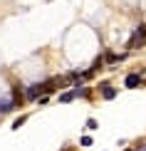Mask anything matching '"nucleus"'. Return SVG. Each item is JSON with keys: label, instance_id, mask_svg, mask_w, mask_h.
<instances>
[{"label": "nucleus", "instance_id": "f257e3e1", "mask_svg": "<svg viewBox=\"0 0 146 151\" xmlns=\"http://www.w3.org/2000/svg\"><path fill=\"white\" fill-rule=\"evenodd\" d=\"M146 42V25H139L134 30V35L129 37V47H141Z\"/></svg>", "mask_w": 146, "mask_h": 151}, {"label": "nucleus", "instance_id": "423d86ee", "mask_svg": "<svg viewBox=\"0 0 146 151\" xmlns=\"http://www.w3.org/2000/svg\"><path fill=\"white\" fill-rule=\"evenodd\" d=\"M79 144H82V146H89L92 139H89V136H82V141H79Z\"/></svg>", "mask_w": 146, "mask_h": 151}, {"label": "nucleus", "instance_id": "0eeeda50", "mask_svg": "<svg viewBox=\"0 0 146 151\" xmlns=\"http://www.w3.org/2000/svg\"><path fill=\"white\" fill-rule=\"evenodd\" d=\"M136 151H146V144H144V146H136Z\"/></svg>", "mask_w": 146, "mask_h": 151}, {"label": "nucleus", "instance_id": "f03ea898", "mask_svg": "<svg viewBox=\"0 0 146 151\" xmlns=\"http://www.w3.org/2000/svg\"><path fill=\"white\" fill-rule=\"evenodd\" d=\"M42 92H47L45 82H42V84H35V87H30V89H25V97H27V99H40V97H42Z\"/></svg>", "mask_w": 146, "mask_h": 151}, {"label": "nucleus", "instance_id": "39448f33", "mask_svg": "<svg viewBox=\"0 0 146 151\" xmlns=\"http://www.w3.org/2000/svg\"><path fill=\"white\" fill-rule=\"evenodd\" d=\"M22 124H25V116H20V119H17V122H15V124H12V129H20V127H22Z\"/></svg>", "mask_w": 146, "mask_h": 151}, {"label": "nucleus", "instance_id": "7ed1b4c3", "mask_svg": "<svg viewBox=\"0 0 146 151\" xmlns=\"http://www.w3.org/2000/svg\"><path fill=\"white\" fill-rule=\"evenodd\" d=\"M139 84H141V77H139V74H129V77H126V87H129V89H134Z\"/></svg>", "mask_w": 146, "mask_h": 151}, {"label": "nucleus", "instance_id": "20e7f679", "mask_svg": "<svg viewBox=\"0 0 146 151\" xmlns=\"http://www.w3.org/2000/svg\"><path fill=\"white\" fill-rule=\"evenodd\" d=\"M101 94H104L106 99H114V97H117V89L109 87V84H101Z\"/></svg>", "mask_w": 146, "mask_h": 151}, {"label": "nucleus", "instance_id": "6e6552de", "mask_svg": "<svg viewBox=\"0 0 146 151\" xmlns=\"http://www.w3.org/2000/svg\"><path fill=\"white\" fill-rule=\"evenodd\" d=\"M126 151H136V149H126Z\"/></svg>", "mask_w": 146, "mask_h": 151}]
</instances>
